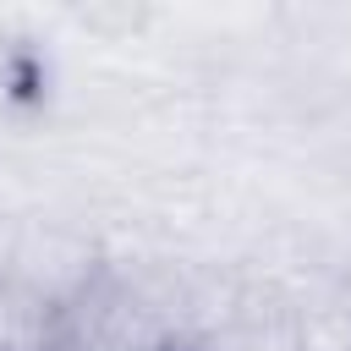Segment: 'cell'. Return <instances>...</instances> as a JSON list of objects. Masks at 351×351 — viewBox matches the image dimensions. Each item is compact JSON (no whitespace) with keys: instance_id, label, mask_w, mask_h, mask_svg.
<instances>
[{"instance_id":"1","label":"cell","mask_w":351,"mask_h":351,"mask_svg":"<svg viewBox=\"0 0 351 351\" xmlns=\"http://www.w3.org/2000/svg\"><path fill=\"white\" fill-rule=\"evenodd\" d=\"M44 351H176V324L143 285L93 269L55 307Z\"/></svg>"}]
</instances>
